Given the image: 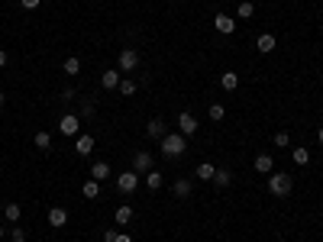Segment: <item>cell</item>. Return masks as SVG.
I'll return each mask as SVG.
<instances>
[{"mask_svg": "<svg viewBox=\"0 0 323 242\" xmlns=\"http://www.w3.org/2000/svg\"><path fill=\"white\" fill-rule=\"evenodd\" d=\"M188 149V139L181 133H165L162 136V155H168V158H178V155H185Z\"/></svg>", "mask_w": 323, "mask_h": 242, "instance_id": "1", "label": "cell"}, {"mask_svg": "<svg viewBox=\"0 0 323 242\" xmlns=\"http://www.w3.org/2000/svg\"><path fill=\"white\" fill-rule=\"evenodd\" d=\"M291 187H294L291 175H272V178H268V191H272L275 197H288V194H291Z\"/></svg>", "mask_w": 323, "mask_h": 242, "instance_id": "2", "label": "cell"}, {"mask_svg": "<svg viewBox=\"0 0 323 242\" xmlns=\"http://www.w3.org/2000/svg\"><path fill=\"white\" fill-rule=\"evenodd\" d=\"M136 184H139V175H136L133 168L123 171V175H117V187H120L123 194H133V191H136Z\"/></svg>", "mask_w": 323, "mask_h": 242, "instance_id": "3", "label": "cell"}, {"mask_svg": "<svg viewBox=\"0 0 323 242\" xmlns=\"http://www.w3.org/2000/svg\"><path fill=\"white\" fill-rule=\"evenodd\" d=\"M178 133L185 136V139H188V136H194V133H197V119L191 116L188 110H185V113H178Z\"/></svg>", "mask_w": 323, "mask_h": 242, "instance_id": "4", "label": "cell"}, {"mask_svg": "<svg viewBox=\"0 0 323 242\" xmlns=\"http://www.w3.org/2000/svg\"><path fill=\"white\" fill-rule=\"evenodd\" d=\"M136 65H139V52L136 49L120 52V71H136Z\"/></svg>", "mask_w": 323, "mask_h": 242, "instance_id": "5", "label": "cell"}, {"mask_svg": "<svg viewBox=\"0 0 323 242\" xmlns=\"http://www.w3.org/2000/svg\"><path fill=\"white\" fill-rule=\"evenodd\" d=\"M58 129H62L65 136H78V129H81V119H78L75 113H65L62 119H58Z\"/></svg>", "mask_w": 323, "mask_h": 242, "instance_id": "6", "label": "cell"}, {"mask_svg": "<svg viewBox=\"0 0 323 242\" xmlns=\"http://www.w3.org/2000/svg\"><path fill=\"white\" fill-rule=\"evenodd\" d=\"M213 29L223 32V36H230V32L236 29V20H233V16H226V13H217V16H213Z\"/></svg>", "mask_w": 323, "mask_h": 242, "instance_id": "7", "label": "cell"}, {"mask_svg": "<svg viewBox=\"0 0 323 242\" xmlns=\"http://www.w3.org/2000/svg\"><path fill=\"white\" fill-rule=\"evenodd\" d=\"M133 171H136V175L152 171V155H149V152H136V155H133Z\"/></svg>", "mask_w": 323, "mask_h": 242, "instance_id": "8", "label": "cell"}, {"mask_svg": "<svg viewBox=\"0 0 323 242\" xmlns=\"http://www.w3.org/2000/svg\"><path fill=\"white\" fill-rule=\"evenodd\" d=\"M75 152L81 155V158H84V155H91V152H94V136L81 133V136H78V139H75Z\"/></svg>", "mask_w": 323, "mask_h": 242, "instance_id": "9", "label": "cell"}, {"mask_svg": "<svg viewBox=\"0 0 323 242\" xmlns=\"http://www.w3.org/2000/svg\"><path fill=\"white\" fill-rule=\"evenodd\" d=\"M65 223H68V210H65V207H52V210H49V226L62 229Z\"/></svg>", "mask_w": 323, "mask_h": 242, "instance_id": "10", "label": "cell"}, {"mask_svg": "<svg viewBox=\"0 0 323 242\" xmlns=\"http://www.w3.org/2000/svg\"><path fill=\"white\" fill-rule=\"evenodd\" d=\"M275 46H278V42H275V36H272V32H262V36L256 39V49L262 52V55H268V52H275Z\"/></svg>", "mask_w": 323, "mask_h": 242, "instance_id": "11", "label": "cell"}, {"mask_svg": "<svg viewBox=\"0 0 323 242\" xmlns=\"http://www.w3.org/2000/svg\"><path fill=\"white\" fill-rule=\"evenodd\" d=\"M91 178L94 181H107L110 178V165H107V162H94V165H91Z\"/></svg>", "mask_w": 323, "mask_h": 242, "instance_id": "12", "label": "cell"}, {"mask_svg": "<svg viewBox=\"0 0 323 242\" xmlns=\"http://www.w3.org/2000/svg\"><path fill=\"white\" fill-rule=\"evenodd\" d=\"M272 168H275V158H272V155H256V171H259V175H268Z\"/></svg>", "mask_w": 323, "mask_h": 242, "instance_id": "13", "label": "cell"}, {"mask_svg": "<svg viewBox=\"0 0 323 242\" xmlns=\"http://www.w3.org/2000/svg\"><path fill=\"white\" fill-rule=\"evenodd\" d=\"M171 191H174V197H191L194 184H191L188 178H178V181H174V187H171Z\"/></svg>", "mask_w": 323, "mask_h": 242, "instance_id": "14", "label": "cell"}, {"mask_svg": "<svg viewBox=\"0 0 323 242\" xmlns=\"http://www.w3.org/2000/svg\"><path fill=\"white\" fill-rule=\"evenodd\" d=\"M220 88H223V91H236V88H239V74H236V71H223Z\"/></svg>", "mask_w": 323, "mask_h": 242, "instance_id": "15", "label": "cell"}, {"mask_svg": "<svg viewBox=\"0 0 323 242\" xmlns=\"http://www.w3.org/2000/svg\"><path fill=\"white\" fill-rule=\"evenodd\" d=\"M100 84H103L107 91H117V88H120V71H103V74H100Z\"/></svg>", "mask_w": 323, "mask_h": 242, "instance_id": "16", "label": "cell"}, {"mask_svg": "<svg viewBox=\"0 0 323 242\" xmlns=\"http://www.w3.org/2000/svg\"><path fill=\"white\" fill-rule=\"evenodd\" d=\"M146 133H149L152 139H162V136H165V123H162V119H149V123H146Z\"/></svg>", "mask_w": 323, "mask_h": 242, "instance_id": "17", "label": "cell"}, {"mask_svg": "<svg viewBox=\"0 0 323 242\" xmlns=\"http://www.w3.org/2000/svg\"><path fill=\"white\" fill-rule=\"evenodd\" d=\"M32 145H36L39 152H49L52 149V136L49 133H36V136H32Z\"/></svg>", "mask_w": 323, "mask_h": 242, "instance_id": "18", "label": "cell"}, {"mask_svg": "<svg viewBox=\"0 0 323 242\" xmlns=\"http://www.w3.org/2000/svg\"><path fill=\"white\" fill-rule=\"evenodd\" d=\"M4 217L10 220V223H20V217H23V207H20V204H7V207H4Z\"/></svg>", "mask_w": 323, "mask_h": 242, "instance_id": "19", "label": "cell"}, {"mask_svg": "<svg viewBox=\"0 0 323 242\" xmlns=\"http://www.w3.org/2000/svg\"><path fill=\"white\" fill-rule=\"evenodd\" d=\"M230 181H233V171L217 168V175H213V184H217V187H230Z\"/></svg>", "mask_w": 323, "mask_h": 242, "instance_id": "20", "label": "cell"}, {"mask_svg": "<svg viewBox=\"0 0 323 242\" xmlns=\"http://www.w3.org/2000/svg\"><path fill=\"white\" fill-rule=\"evenodd\" d=\"M194 175L200 178V181H213V175H217V168L210 165V162H204V165H197V171Z\"/></svg>", "mask_w": 323, "mask_h": 242, "instance_id": "21", "label": "cell"}, {"mask_svg": "<svg viewBox=\"0 0 323 242\" xmlns=\"http://www.w3.org/2000/svg\"><path fill=\"white\" fill-rule=\"evenodd\" d=\"M81 191H84V197H87V200H94V197H97L100 194V181H84V187H81Z\"/></svg>", "mask_w": 323, "mask_h": 242, "instance_id": "22", "label": "cell"}, {"mask_svg": "<svg viewBox=\"0 0 323 242\" xmlns=\"http://www.w3.org/2000/svg\"><path fill=\"white\" fill-rule=\"evenodd\" d=\"M113 220H117V226H126V223H133V207H120Z\"/></svg>", "mask_w": 323, "mask_h": 242, "instance_id": "23", "label": "cell"}, {"mask_svg": "<svg viewBox=\"0 0 323 242\" xmlns=\"http://www.w3.org/2000/svg\"><path fill=\"white\" fill-rule=\"evenodd\" d=\"M146 184H149V191H159L162 187V171H146Z\"/></svg>", "mask_w": 323, "mask_h": 242, "instance_id": "24", "label": "cell"}, {"mask_svg": "<svg viewBox=\"0 0 323 242\" xmlns=\"http://www.w3.org/2000/svg\"><path fill=\"white\" fill-rule=\"evenodd\" d=\"M62 71H65L68 77H75L78 71H81V62H78V58H65V65H62Z\"/></svg>", "mask_w": 323, "mask_h": 242, "instance_id": "25", "label": "cell"}, {"mask_svg": "<svg viewBox=\"0 0 323 242\" xmlns=\"http://www.w3.org/2000/svg\"><path fill=\"white\" fill-rule=\"evenodd\" d=\"M291 158L298 162V165H307V162H310V152H307V149H291Z\"/></svg>", "mask_w": 323, "mask_h": 242, "instance_id": "26", "label": "cell"}, {"mask_svg": "<svg viewBox=\"0 0 323 242\" xmlns=\"http://www.w3.org/2000/svg\"><path fill=\"white\" fill-rule=\"evenodd\" d=\"M252 13H256V7H252L249 0H242V4H239V20H249Z\"/></svg>", "mask_w": 323, "mask_h": 242, "instance_id": "27", "label": "cell"}, {"mask_svg": "<svg viewBox=\"0 0 323 242\" xmlns=\"http://www.w3.org/2000/svg\"><path fill=\"white\" fill-rule=\"evenodd\" d=\"M120 94H123V97L136 94V81H120Z\"/></svg>", "mask_w": 323, "mask_h": 242, "instance_id": "28", "label": "cell"}, {"mask_svg": "<svg viewBox=\"0 0 323 242\" xmlns=\"http://www.w3.org/2000/svg\"><path fill=\"white\" fill-rule=\"evenodd\" d=\"M223 116H226L223 103H210V119H223Z\"/></svg>", "mask_w": 323, "mask_h": 242, "instance_id": "29", "label": "cell"}, {"mask_svg": "<svg viewBox=\"0 0 323 242\" xmlns=\"http://www.w3.org/2000/svg\"><path fill=\"white\" fill-rule=\"evenodd\" d=\"M10 239H13V242H26V229H20V226H13V232H10Z\"/></svg>", "mask_w": 323, "mask_h": 242, "instance_id": "30", "label": "cell"}, {"mask_svg": "<svg viewBox=\"0 0 323 242\" xmlns=\"http://www.w3.org/2000/svg\"><path fill=\"white\" fill-rule=\"evenodd\" d=\"M275 145H281V149H284V145H291V136H288V133H278V136H275Z\"/></svg>", "mask_w": 323, "mask_h": 242, "instance_id": "31", "label": "cell"}, {"mask_svg": "<svg viewBox=\"0 0 323 242\" xmlns=\"http://www.w3.org/2000/svg\"><path fill=\"white\" fill-rule=\"evenodd\" d=\"M81 116H94V103H91V100L81 103Z\"/></svg>", "mask_w": 323, "mask_h": 242, "instance_id": "32", "label": "cell"}, {"mask_svg": "<svg viewBox=\"0 0 323 242\" xmlns=\"http://www.w3.org/2000/svg\"><path fill=\"white\" fill-rule=\"evenodd\" d=\"M39 4H42V0H20V7H23V10H36Z\"/></svg>", "mask_w": 323, "mask_h": 242, "instance_id": "33", "label": "cell"}, {"mask_svg": "<svg viewBox=\"0 0 323 242\" xmlns=\"http://www.w3.org/2000/svg\"><path fill=\"white\" fill-rule=\"evenodd\" d=\"M113 239H117V232H113V229H107V232H103V242H113Z\"/></svg>", "mask_w": 323, "mask_h": 242, "instance_id": "34", "label": "cell"}, {"mask_svg": "<svg viewBox=\"0 0 323 242\" xmlns=\"http://www.w3.org/2000/svg\"><path fill=\"white\" fill-rule=\"evenodd\" d=\"M113 242H133V239H129V236H123V232H117V239H113Z\"/></svg>", "mask_w": 323, "mask_h": 242, "instance_id": "35", "label": "cell"}, {"mask_svg": "<svg viewBox=\"0 0 323 242\" xmlns=\"http://www.w3.org/2000/svg\"><path fill=\"white\" fill-rule=\"evenodd\" d=\"M4 65H7V52L0 49V68H4Z\"/></svg>", "mask_w": 323, "mask_h": 242, "instance_id": "36", "label": "cell"}, {"mask_svg": "<svg viewBox=\"0 0 323 242\" xmlns=\"http://www.w3.org/2000/svg\"><path fill=\"white\" fill-rule=\"evenodd\" d=\"M317 139H320V145H323V126H320V133H317Z\"/></svg>", "mask_w": 323, "mask_h": 242, "instance_id": "37", "label": "cell"}, {"mask_svg": "<svg viewBox=\"0 0 323 242\" xmlns=\"http://www.w3.org/2000/svg\"><path fill=\"white\" fill-rule=\"evenodd\" d=\"M0 107H4V91H0Z\"/></svg>", "mask_w": 323, "mask_h": 242, "instance_id": "38", "label": "cell"}, {"mask_svg": "<svg viewBox=\"0 0 323 242\" xmlns=\"http://www.w3.org/2000/svg\"><path fill=\"white\" fill-rule=\"evenodd\" d=\"M0 239H4V226H0Z\"/></svg>", "mask_w": 323, "mask_h": 242, "instance_id": "39", "label": "cell"}]
</instances>
